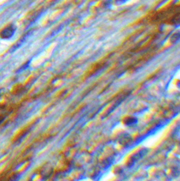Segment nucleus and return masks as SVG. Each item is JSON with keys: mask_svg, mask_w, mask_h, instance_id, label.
I'll use <instances>...</instances> for the list:
<instances>
[{"mask_svg": "<svg viewBox=\"0 0 180 181\" xmlns=\"http://www.w3.org/2000/svg\"><path fill=\"white\" fill-rule=\"evenodd\" d=\"M179 33H175V35L172 36V38L171 41L173 43H177V42L179 41Z\"/></svg>", "mask_w": 180, "mask_h": 181, "instance_id": "obj_3", "label": "nucleus"}, {"mask_svg": "<svg viewBox=\"0 0 180 181\" xmlns=\"http://www.w3.org/2000/svg\"><path fill=\"white\" fill-rule=\"evenodd\" d=\"M16 29L15 26H14L13 24L7 26L0 32V37L2 39H9L14 35Z\"/></svg>", "mask_w": 180, "mask_h": 181, "instance_id": "obj_1", "label": "nucleus"}, {"mask_svg": "<svg viewBox=\"0 0 180 181\" xmlns=\"http://www.w3.org/2000/svg\"><path fill=\"white\" fill-rule=\"evenodd\" d=\"M138 120L136 118H127V119L125 120V124H127V125H133V124H136Z\"/></svg>", "mask_w": 180, "mask_h": 181, "instance_id": "obj_2", "label": "nucleus"}]
</instances>
